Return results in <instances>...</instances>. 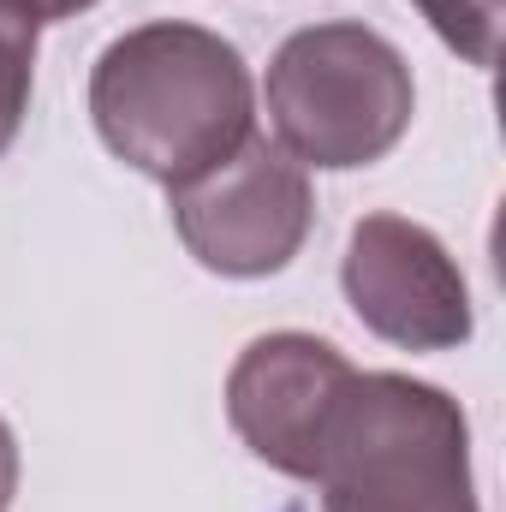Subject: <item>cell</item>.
Wrapping results in <instances>:
<instances>
[{
	"mask_svg": "<svg viewBox=\"0 0 506 512\" xmlns=\"http://www.w3.org/2000/svg\"><path fill=\"white\" fill-rule=\"evenodd\" d=\"M90 120L126 167L173 191L251 137V66L221 30L185 18L137 24L90 72Z\"/></svg>",
	"mask_w": 506,
	"mask_h": 512,
	"instance_id": "1",
	"label": "cell"
},
{
	"mask_svg": "<svg viewBox=\"0 0 506 512\" xmlns=\"http://www.w3.org/2000/svg\"><path fill=\"white\" fill-rule=\"evenodd\" d=\"M310 483L322 489V512H483L459 399L393 370L346 382Z\"/></svg>",
	"mask_w": 506,
	"mask_h": 512,
	"instance_id": "2",
	"label": "cell"
},
{
	"mask_svg": "<svg viewBox=\"0 0 506 512\" xmlns=\"http://www.w3.org/2000/svg\"><path fill=\"white\" fill-rule=\"evenodd\" d=\"M268 126L298 167L352 173L381 161L417 114L405 54L370 24L292 30L268 60Z\"/></svg>",
	"mask_w": 506,
	"mask_h": 512,
	"instance_id": "3",
	"label": "cell"
},
{
	"mask_svg": "<svg viewBox=\"0 0 506 512\" xmlns=\"http://www.w3.org/2000/svg\"><path fill=\"white\" fill-rule=\"evenodd\" d=\"M167 197H173V227H179L185 251L209 274H227V280L280 274L304 251L310 221H316L304 167L256 131L227 161L173 185Z\"/></svg>",
	"mask_w": 506,
	"mask_h": 512,
	"instance_id": "4",
	"label": "cell"
},
{
	"mask_svg": "<svg viewBox=\"0 0 506 512\" xmlns=\"http://www.w3.org/2000/svg\"><path fill=\"white\" fill-rule=\"evenodd\" d=\"M340 286L352 316L399 352H453L477 328L453 251L405 215H364L352 227Z\"/></svg>",
	"mask_w": 506,
	"mask_h": 512,
	"instance_id": "5",
	"label": "cell"
},
{
	"mask_svg": "<svg viewBox=\"0 0 506 512\" xmlns=\"http://www.w3.org/2000/svg\"><path fill=\"white\" fill-rule=\"evenodd\" d=\"M352 376L358 370L340 358V346L316 334H262L227 376V417L262 465L310 483L322 429Z\"/></svg>",
	"mask_w": 506,
	"mask_h": 512,
	"instance_id": "6",
	"label": "cell"
},
{
	"mask_svg": "<svg viewBox=\"0 0 506 512\" xmlns=\"http://www.w3.org/2000/svg\"><path fill=\"white\" fill-rule=\"evenodd\" d=\"M36 30L42 18L24 0H0V155L30 114V84H36Z\"/></svg>",
	"mask_w": 506,
	"mask_h": 512,
	"instance_id": "7",
	"label": "cell"
},
{
	"mask_svg": "<svg viewBox=\"0 0 506 512\" xmlns=\"http://www.w3.org/2000/svg\"><path fill=\"white\" fill-rule=\"evenodd\" d=\"M411 6L435 24V36L459 60H471L477 72L495 66V54H501V0H411Z\"/></svg>",
	"mask_w": 506,
	"mask_h": 512,
	"instance_id": "8",
	"label": "cell"
},
{
	"mask_svg": "<svg viewBox=\"0 0 506 512\" xmlns=\"http://www.w3.org/2000/svg\"><path fill=\"white\" fill-rule=\"evenodd\" d=\"M12 495H18V441L0 417V512H12Z\"/></svg>",
	"mask_w": 506,
	"mask_h": 512,
	"instance_id": "9",
	"label": "cell"
},
{
	"mask_svg": "<svg viewBox=\"0 0 506 512\" xmlns=\"http://www.w3.org/2000/svg\"><path fill=\"white\" fill-rule=\"evenodd\" d=\"M24 6H30L42 24H54V18H78V12H90L96 0H24Z\"/></svg>",
	"mask_w": 506,
	"mask_h": 512,
	"instance_id": "10",
	"label": "cell"
}]
</instances>
